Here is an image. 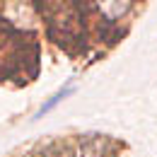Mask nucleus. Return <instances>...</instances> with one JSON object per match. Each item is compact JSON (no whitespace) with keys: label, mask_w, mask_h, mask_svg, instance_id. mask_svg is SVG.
<instances>
[{"label":"nucleus","mask_w":157,"mask_h":157,"mask_svg":"<svg viewBox=\"0 0 157 157\" xmlns=\"http://www.w3.org/2000/svg\"><path fill=\"white\" fill-rule=\"evenodd\" d=\"M41 15L51 39L63 48L82 44V15L78 0H39Z\"/></svg>","instance_id":"obj_1"},{"label":"nucleus","mask_w":157,"mask_h":157,"mask_svg":"<svg viewBox=\"0 0 157 157\" xmlns=\"http://www.w3.org/2000/svg\"><path fill=\"white\" fill-rule=\"evenodd\" d=\"M36 63V46L32 36L17 32L0 20V78H12L22 68Z\"/></svg>","instance_id":"obj_2"},{"label":"nucleus","mask_w":157,"mask_h":157,"mask_svg":"<svg viewBox=\"0 0 157 157\" xmlns=\"http://www.w3.org/2000/svg\"><path fill=\"white\" fill-rule=\"evenodd\" d=\"M99 7V12L106 17V20H118L121 15L128 12L131 7V0H94Z\"/></svg>","instance_id":"obj_3"},{"label":"nucleus","mask_w":157,"mask_h":157,"mask_svg":"<svg viewBox=\"0 0 157 157\" xmlns=\"http://www.w3.org/2000/svg\"><path fill=\"white\" fill-rule=\"evenodd\" d=\"M70 94H73V85H65L63 90H58V92H56L53 97L48 99V101H46V104L41 106L39 111H36V118H39V116H46V114H48V111H51L53 106H58L60 101H63V99H65V97H70Z\"/></svg>","instance_id":"obj_4"},{"label":"nucleus","mask_w":157,"mask_h":157,"mask_svg":"<svg viewBox=\"0 0 157 157\" xmlns=\"http://www.w3.org/2000/svg\"><path fill=\"white\" fill-rule=\"evenodd\" d=\"M36 157H75L73 152V147L70 145H65V143H56V145H48V147H44Z\"/></svg>","instance_id":"obj_5"}]
</instances>
